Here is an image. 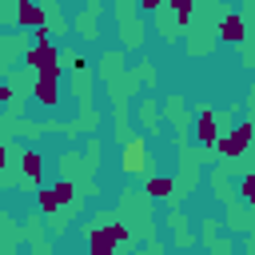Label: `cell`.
<instances>
[{"label":"cell","mask_w":255,"mask_h":255,"mask_svg":"<svg viewBox=\"0 0 255 255\" xmlns=\"http://www.w3.org/2000/svg\"><path fill=\"white\" fill-rule=\"evenodd\" d=\"M24 64L36 76H44V72L48 76H64V48L56 40H36V44L24 48Z\"/></svg>","instance_id":"2"},{"label":"cell","mask_w":255,"mask_h":255,"mask_svg":"<svg viewBox=\"0 0 255 255\" xmlns=\"http://www.w3.org/2000/svg\"><path fill=\"white\" fill-rule=\"evenodd\" d=\"M247 24H251V36H255V12H251V16H247Z\"/></svg>","instance_id":"20"},{"label":"cell","mask_w":255,"mask_h":255,"mask_svg":"<svg viewBox=\"0 0 255 255\" xmlns=\"http://www.w3.org/2000/svg\"><path fill=\"white\" fill-rule=\"evenodd\" d=\"M116 247H131L128 223H116V219H88V251H92V255H112Z\"/></svg>","instance_id":"1"},{"label":"cell","mask_w":255,"mask_h":255,"mask_svg":"<svg viewBox=\"0 0 255 255\" xmlns=\"http://www.w3.org/2000/svg\"><path fill=\"white\" fill-rule=\"evenodd\" d=\"M76 32H80V40H88V44H92V40L100 36V16H96L92 8H84V12L76 16Z\"/></svg>","instance_id":"11"},{"label":"cell","mask_w":255,"mask_h":255,"mask_svg":"<svg viewBox=\"0 0 255 255\" xmlns=\"http://www.w3.org/2000/svg\"><path fill=\"white\" fill-rule=\"evenodd\" d=\"M207 179H211V191H215V199H223V203H231V195L239 191V187H231V179H227V171H223V167H215Z\"/></svg>","instance_id":"12"},{"label":"cell","mask_w":255,"mask_h":255,"mask_svg":"<svg viewBox=\"0 0 255 255\" xmlns=\"http://www.w3.org/2000/svg\"><path fill=\"white\" fill-rule=\"evenodd\" d=\"M223 135V124H219V112L211 104H199V120H195V143L199 147H215Z\"/></svg>","instance_id":"5"},{"label":"cell","mask_w":255,"mask_h":255,"mask_svg":"<svg viewBox=\"0 0 255 255\" xmlns=\"http://www.w3.org/2000/svg\"><path fill=\"white\" fill-rule=\"evenodd\" d=\"M211 251H215V255H227V251H231V239H211Z\"/></svg>","instance_id":"18"},{"label":"cell","mask_w":255,"mask_h":255,"mask_svg":"<svg viewBox=\"0 0 255 255\" xmlns=\"http://www.w3.org/2000/svg\"><path fill=\"white\" fill-rule=\"evenodd\" d=\"M60 80L64 76H36L32 80V100L40 104V108H60Z\"/></svg>","instance_id":"7"},{"label":"cell","mask_w":255,"mask_h":255,"mask_svg":"<svg viewBox=\"0 0 255 255\" xmlns=\"http://www.w3.org/2000/svg\"><path fill=\"white\" fill-rule=\"evenodd\" d=\"M251 143H255V120H239L219 135L215 151H219V159H239V155L251 151Z\"/></svg>","instance_id":"3"},{"label":"cell","mask_w":255,"mask_h":255,"mask_svg":"<svg viewBox=\"0 0 255 255\" xmlns=\"http://www.w3.org/2000/svg\"><path fill=\"white\" fill-rule=\"evenodd\" d=\"M239 199L255 207V167H251V171H243V179H239Z\"/></svg>","instance_id":"16"},{"label":"cell","mask_w":255,"mask_h":255,"mask_svg":"<svg viewBox=\"0 0 255 255\" xmlns=\"http://www.w3.org/2000/svg\"><path fill=\"white\" fill-rule=\"evenodd\" d=\"M215 36L223 40V44H247V36H251V24H247V16H239V12H223L219 20H215Z\"/></svg>","instance_id":"4"},{"label":"cell","mask_w":255,"mask_h":255,"mask_svg":"<svg viewBox=\"0 0 255 255\" xmlns=\"http://www.w3.org/2000/svg\"><path fill=\"white\" fill-rule=\"evenodd\" d=\"M44 24H48L44 0H16V28H44Z\"/></svg>","instance_id":"8"},{"label":"cell","mask_w":255,"mask_h":255,"mask_svg":"<svg viewBox=\"0 0 255 255\" xmlns=\"http://www.w3.org/2000/svg\"><path fill=\"white\" fill-rule=\"evenodd\" d=\"M84 4H88V8H92V12H96V16H100V12H104V0H84Z\"/></svg>","instance_id":"19"},{"label":"cell","mask_w":255,"mask_h":255,"mask_svg":"<svg viewBox=\"0 0 255 255\" xmlns=\"http://www.w3.org/2000/svg\"><path fill=\"white\" fill-rule=\"evenodd\" d=\"M20 171L40 187V183H44V155H40L36 147H24V155H20Z\"/></svg>","instance_id":"9"},{"label":"cell","mask_w":255,"mask_h":255,"mask_svg":"<svg viewBox=\"0 0 255 255\" xmlns=\"http://www.w3.org/2000/svg\"><path fill=\"white\" fill-rule=\"evenodd\" d=\"M147 163H151V151H147V143H143L139 135H131V139L124 143V159H120L124 175H143V171H147Z\"/></svg>","instance_id":"6"},{"label":"cell","mask_w":255,"mask_h":255,"mask_svg":"<svg viewBox=\"0 0 255 255\" xmlns=\"http://www.w3.org/2000/svg\"><path fill=\"white\" fill-rule=\"evenodd\" d=\"M100 155H104V143H100L96 135H88V139H84V167L96 171V167H100Z\"/></svg>","instance_id":"14"},{"label":"cell","mask_w":255,"mask_h":255,"mask_svg":"<svg viewBox=\"0 0 255 255\" xmlns=\"http://www.w3.org/2000/svg\"><path fill=\"white\" fill-rule=\"evenodd\" d=\"M139 120H143V128H147L151 135H159V120H155V96H147V100L139 104Z\"/></svg>","instance_id":"15"},{"label":"cell","mask_w":255,"mask_h":255,"mask_svg":"<svg viewBox=\"0 0 255 255\" xmlns=\"http://www.w3.org/2000/svg\"><path fill=\"white\" fill-rule=\"evenodd\" d=\"M143 195H147V199H171V195H175V179H171V175H147Z\"/></svg>","instance_id":"10"},{"label":"cell","mask_w":255,"mask_h":255,"mask_svg":"<svg viewBox=\"0 0 255 255\" xmlns=\"http://www.w3.org/2000/svg\"><path fill=\"white\" fill-rule=\"evenodd\" d=\"M100 76H104V80H116V76H124V56H120V52H108V56L100 60Z\"/></svg>","instance_id":"13"},{"label":"cell","mask_w":255,"mask_h":255,"mask_svg":"<svg viewBox=\"0 0 255 255\" xmlns=\"http://www.w3.org/2000/svg\"><path fill=\"white\" fill-rule=\"evenodd\" d=\"M167 8V0H139V12H159Z\"/></svg>","instance_id":"17"}]
</instances>
